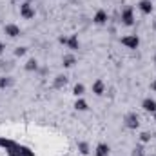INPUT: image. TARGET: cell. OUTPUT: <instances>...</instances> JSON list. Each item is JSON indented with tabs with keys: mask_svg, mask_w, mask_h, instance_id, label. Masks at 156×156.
I'll return each instance as SVG.
<instances>
[{
	"mask_svg": "<svg viewBox=\"0 0 156 156\" xmlns=\"http://www.w3.org/2000/svg\"><path fill=\"white\" fill-rule=\"evenodd\" d=\"M154 120H156V113H154Z\"/></svg>",
	"mask_w": 156,
	"mask_h": 156,
	"instance_id": "25",
	"label": "cell"
},
{
	"mask_svg": "<svg viewBox=\"0 0 156 156\" xmlns=\"http://www.w3.org/2000/svg\"><path fill=\"white\" fill-rule=\"evenodd\" d=\"M78 149H80L82 154H89V145H87L85 142H80V144H78Z\"/></svg>",
	"mask_w": 156,
	"mask_h": 156,
	"instance_id": "16",
	"label": "cell"
},
{
	"mask_svg": "<svg viewBox=\"0 0 156 156\" xmlns=\"http://www.w3.org/2000/svg\"><path fill=\"white\" fill-rule=\"evenodd\" d=\"M122 24H123V26H133V24H134L133 7H125V9L122 11Z\"/></svg>",
	"mask_w": 156,
	"mask_h": 156,
	"instance_id": "1",
	"label": "cell"
},
{
	"mask_svg": "<svg viewBox=\"0 0 156 156\" xmlns=\"http://www.w3.org/2000/svg\"><path fill=\"white\" fill-rule=\"evenodd\" d=\"M151 87H153V91H156V80L153 82V83H151Z\"/></svg>",
	"mask_w": 156,
	"mask_h": 156,
	"instance_id": "23",
	"label": "cell"
},
{
	"mask_svg": "<svg viewBox=\"0 0 156 156\" xmlns=\"http://www.w3.org/2000/svg\"><path fill=\"white\" fill-rule=\"evenodd\" d=\"M125 125L129 127V129H136L138 125H140V118L136 113H129L127 116H125Z\"/></svg>",
	"mask_w": 156,
	"mask_h": 156,
	"instance_id": "4",
	"label": "cell"
},
{
	"mask_svg": "<svg viewBox=\"0 0 156 156\" xmlns=\"http://www.w3.org/2000/svg\"><path fill=\"white\" fill-rule=\"evenodd\" d=\"M83 91H85V87H83L82 83H76V85H75V94H76V96H82Z\"/></svg>",
	"mask_w": 156,
	"mask_h": 156,
	"instance_id": "18",
	"label": "cell"
},
{
	"mask_svg": "<svg viewBox=\"0 0 156 156\" xmlns=\"http://www.w3.org/2000/svg\"><path fill=\"white\" fill-rule=\"evenodd\" d=\"M4 31H5V35H9L11 38H15V37H18V35H20V27H18V26H15V24H7V26L4 27Z\"/></svg>",
	"mask_w": 156,
	"mask_h": 156,
	"instance_id": "7",
	"label": "cell"
},
{
	"mask_svg": "<svg viewBox=\"0 0 156 156\" xmlns=\"http://www.w3.org/2000/svg\"><path fill=\"white\" fill-rule=\"evenodd\" d=\"M154 62H156V56H154Z\"/></svg>",
	"mask_w": 156,
	"mask_h": 156,
	"instance_id": "26",
	"label": "cell"
},
{
	"mask_svg": "<svg viewBox=\"0 0 156 156\" xmlns=\"http://www.w3.org/2000/svg\"><path fill=\"white\" fill-rule=\"evenodd\" d=\"M15 55H16V56H24V55H26V47H16V49H15Z\"/></svg>",
	"mask_w": 156,
	"mask_h": 156,
	"instance_id": "19",
	"label": "cell"
},
{
	"mask_svg": "<svg viewBox=\"0 0 156 156\" xmlns=\"http://www.w3.org/2000/svg\"><path fill=\"white\" fill-rule=\"evenodd\" d=\"M133 156H144V149H142V147H136L134 153H133Z\"/></svg>",
	"mask_w": 156,
	"mask_h": 156,
	"instance_id": "21",
	"label": "cell"
},
{
	"mask_svg": "<svg viewBox=\"0 0 156 156\" xmlns=\"http://www.w3.org/2000/svg\"><path fill=\"white\" fill-rule=\"evenodd\" d=\"M154 29H156V20H154Z\"/></svg>",
	"mask_w": 156,
	"mask_h": 156,
	"instance_id": "24",
	"label": "cell"
},
{
	"mask_svg": "<svg viewBox=\"0 0 156 156\" xmlns=\"http://www.w3.org/2000/svg\"><path fill=\"white\" fill-rule=\"evenodd\" d=\"M75 62H76V58H75L73 55H66V56H64V67H73Z\"/></svg>",
	"mask_w": 156,
	"mask_h": 156,
	"instance_id": "12",
	"label": "cell"
},
{
	"mask_svg": "<svg viewBox=\"0 0 156 156\" xmlns=\"http://www.w3.org/2000/svg\"><path fill=\"white\" fill-rule=\"evenodd\" d=\"M4 49H5V45H4V44H2V42H0V55H2V53H4Z\"/></svg>",
	"mask_w": 156,
	"mask_h": 156,
	"instance_id": "22",
	"label": "cell"
},
{
	"mask_svg": "<svg viewBox=\"0 0 156 156\" xmlns=\"http://www.w3.org/2000/svg\"><path fill=\"white\" fill-rule=\"evenodd\" d=\"M94 154H96V156H107V154H109V145H107V144H98V145H96Z\"/></svg>",
	"mask_w": 156,
	"mask_h": 156,
	"instance_id": "11",
	"label": "cell"
},
{
	"mask_svg": "<svg viewBox=\"0 0 156 156\" xmlns=\"http://www.w3.org/2000/svg\"><path fill=\"white\" fill-rule=\"evenodd\" d=\"M20 15H22L24 18H33V16H35V7H33L29 2H24V4L20 5Z\"/></svg>",
	"mask_w": 156,
	"mask_h": 156,
	"instance_id": "3",
	"label": "cell"
},
{
	"mask_svg": "<svg viewBox=\"0 0 156 156\" xmlns=\"http://www.w3.org/2000/svg\"><path fill=\"white\" fill-rule=\"evenodd\" d=\"M107 18H109V15H107V11H104V9H100V11H96V15H94V24H98V26H102V24H105L107 22Z\"/></svg>",
	"mask_w": 156,
	"mask_h": 156,
	"instance_id": "6",
	"label": "cell"
},
{
	"mask_svg": "<svg viewBox=\"0 0 156 156\" xmlns=\"http://www.w3.org/2000/svg\"><path fill=\"white\" fill-rule=\"evenodd\" d=\"M60 42L66 44V45H69V49H78V47H80V42H78L76 35H73V37H69V38H67V37H62Z\"/></svg>",
	"mask_w": 156,
	"mask_h": 156,
	"instance_id": "5",
	"label": "cell"
},
{
	"mask_svg": "<svg viewBox=\"0 0 156 156\" xmlns=\"http://www.w3.org/2000/svg\"><path fill=\"white\" fill-rule=\"evenodd\" d=\"M122 44H123L125 47H129V49H136V47L140 45V38H138L136 35H129V37H123V38H122Z\"/></svg>",
	"mask_w": 156,
	"mask_h": 156,
	"instance_id": "2",
	"label": "cell"
},
{
	"mask_svg": "<svg viewBox=\"0 0 156 156\" xmlns=\"http://www.w3.org/2000/svg\"><path fill=\"white\" fill-rule=\"evenodd\" d=\"M138 7H140V11H142V13L149 15V13L153 11V2H151V0H142V2L138 4Z\"/></svg>",
	"mask_w": 156,
	"mask_h": 156,
	"instance_id": "8",
	"label": "cell"
},
{
	"mask_svg": "<svg viewBox=\"0 0 156 156\" xmlns=\"http://www.w3.org/2000/svg\"><path fill=\"white\" fill-rule=\"evenodd\" d=\"M9 83H11V78H9V76H2V78H0V89L7 87Z\"/></svg>",
	"mask_w": 156,
	"mask_h": 156,
	"instance_id": "17",
	"label": "cell"
},
{
	"mask_svg": "<svg viewBox=\"0 0 156 156\" xmlns=\"http://www.w3.org/2000/svg\"><path fill=\"white\" fill-rule=\"evenodd\" d=\"M104 91H105V85H104V82H102V80H96V82L93 83V93L100 96V94H104Z\"/></svg>",
	"mask_w": 156,
	"mask_h": 156,
	"instance_id": "10",
	"label": "cell"
},
{
	"mask_svg": "<svg viewBox=\"0 0 156 156\" xmlns=\"http://www.w3.org/2000/svg\"><path fill=\"white\" fill-rule=\"evenodd\" d=\"M140 138H142V142H149V140H151V134H149V133H142Z\"/></svg>",
	"mask_w": 156,
	"mask_h": 156,
	"instance_id": "20",
	"label": "cell"
},
{
	"mask_svg": "<svg viewBox=\"0 0 156 156\" xmlns=\"http://www.w3.org/2000/svg\"><path fill=\"white\" fill-rule=\"evenodd\" d=\"M26 69H27V71H37V69H38V62H37V60H29V62L26 64Z\"/></svg>",
	"mask_w": 156,
	"mask_h": 156,
	"instance_id": "14",
	"label": "cell"
},
{
	"mask_svg": "<svg viewBox=\"0 0 156 156\" xmlns=\"http://www.w3.org/2000/svg\"><path fill=\"white\" fill-rule=\"evenodd\" d=\"M75 107H76L78 111H85V109H87V102L80 98V100H76V104H75Z\"/></svg>",
	"mask_w": 156,
	"mask_h": 156,
	"instance_id": "15",
	"label": "cell"
},
{
	"mask_svg": "<svg viewBox=\"0 0 156 156\" xmlns=\"http://www.w3.org/2000/svg\"><path fill=\"white\" fill-rule=\"evenodd\" d=\"M67 83V76H64V75H60V76H56V80H55V87L56 89H60V87H64Z\"/></svg>",
	"mask_w": 156,
	"mask_h": 156,
	"instance_id": "13",
	"label": "cell"
},
{
	"mask_svg": "<svg viewBox=\"0 0 156 156\" xmlns=\"http://www.w3.org/2000/svg\"><path fill=\"white\" fill-rule=\"evenodd\" d=\"M142 105H144L145 111H149V113H156V100H153V98H145Z\"/></svg>",
	"mask_w": 156,
	"mask_h": 156,
	"instance_id": "9",
	"label": "cell"
}]
</instances>
